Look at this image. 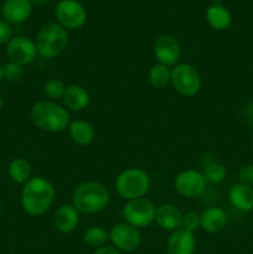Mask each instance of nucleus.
<instances>
[{
	"instance_id": "nucleus-1",
	"label": "nucleus",
	"mask_w": 253,
	"mask_h": 254,
	"mask_svg": "<svg viewBox=\"0 0 253 254\" xmlns=\"http://www.w3.org/2000/svg\"><path fill=\"white\" fill-rule=\"evenodd\" d=\"M55 201V188L47 179L34 176L24 184L21 206L30 216H41L51 208Z\"/></svg>"
},
{
	"instance_id": "nucleus-2",
	"label": "nucleus",
	"mask_w": 253,
	"mask_h": 254,
	"mask_svg": "<svg viewBox=\"0 0 253 254\" xmlns=\"http://www.w3.org/2000/svg\"><path fill=\"white\" fill-rule=\"evenodd\" d=\"M31 119L37 128L47 133H60L68 128L71 117L63 106L54 101H39L31 109Z\"/></svg>"
},
{
	"instance_id": "nucleus-3",
	"label": "nucleus",
	"mask_w": 253,
	"mask_h": 254,
	"mask_svg": "<svg viewBox=\"0 0 253 254\" xmlns=\"http://www.w3.org/2000/svg\"><path fill=\"white\" fill-rule=\"evenodd\" d=\"M111 195L108 189L101 183L87 181L76 188L72 195V205L79 213L93 215L103 211L108 206Z\"/></svg>"
},
{
	"instance_id": "nucleus-4",
	"label": "nucleus",
	"mask_w": 253,
	"mask_h": 254,
	"mask_svg": "<svg viewBox=\"0 0 253 254\" xmlns=\"http://www.w3.org/2000/svg\"><path fill=\"white\" fill-rule=\"evenodd\" d=\"M35 44L39 56L42 59H55L68 46V32L60 24L49 22L37 32Z\"/></svg>"
},
{
	"instance_id": "nucleus-5",
	"label": "nucleus",
	"mask_w": 253,
	"mask_h": 254,
	"mask_svg": "<svg viewBox=\"0 0 253 254\" xmlns=\"http://www.w3.org/2000/svg\"><path fill=\"white\" fill-rule=\"evenodd\" d=\"M150 189V178L143 169L129 168L116 179V191L126 201L144 197Z\"/></svg>"
},
{
	"instance_id": "nucleus-6",
	"label": "nucleus",
	"mask_w": 253,
	"mask_h": 254,
	"mask_svg": "<svg viewBox=\"0 0 253 254\" xmlns=\"http://www.w3.org/2000/svg\"><path fill=\"white\" fill-rule=\"evenodd\" d=\"M170 83L179 94L192 97L200 92L202 81L195 66L190 64H178L171 69Z\"/></svg>"
},
{
	"instance_id": "nucleus-7",
	"label": "nucleus",
	"mask_w": 253,
	"mask_h": 254,
	"mask_svg": "<svg viewBox=\"0 0 253 254\" xmlns=\"http://www.w3.org/2000/svg\"><path fill=\"white\" fill-rule=\"evenodd\" d=\"M155 212L156 207L153 201L146 197H140L126 201L122 210V217L124 218V222L139 230L148 227L155 221Z\"/></svg>"
},
{
	"instance_id": "nucleus-8",
	"label": "nucleus",
	"mask_w": 253,
	"mask_h": 254,
	"mask_svg": "<svg viewBox=\"0 0 253 254\" xmlns=\"http://www.w3.org/2000/svg\"><path fill=\"white\" fill-rule=\"evenodd\" d=\"M55 16L62 27L66 30H76L86 22L87 11L77 0H60L55 7Z\"/></svg>"
},
{
	"instance_id": "nucleus-9",
	"label": "nucleus",
	"mask_w": 253,
	"mask_h": 254,
	"mask_svg": "<svg viewBox=\"0 0 253 254\" xmlns=\"http://www.w3.org/2000/svg\"><path fill=\"white\" fill-rule=\"evenodd\" d=\"M109 241L118 251L133 252L141 245V233L129 223L121 222L114 225L109 231Z\"/></svg>"
},
{
	"instance_id": "nucleus-10",
	"label": "nucleus",
	"mask_w": 253,
	"mask_h": 254,
	"mask_svg": "<svg viewBox=\"0 0 253 254\" xmlns=\"http://www.w3.org/2000/svg\"><path fill=\"white\" fill-rule=\"evenodd\" d=\"M206 186L207 181L203 178L202 173L192 169L181 171L174 180V188L178 193L188 198H195L202 195L206 190Z\"/></svg>"
},
{
	"instance_id": "nucleus-11",
	"label": "nucleus",
	"mask_w": 253,
	"mask_h": 254,
	"mask_svg": "<svg viewBox=\"0 0 253 254\" xmlns=\"http://www.w3.org/2000/svg\"><path fill=\"white\" fill-rule=\"evenodd\" d=\"M37 49L35 41L22 35L12 36L6 45V56L11 62L21 66L31 64L37 57Z\"/></svg>"
},
{
	"instance_id": "nucleus-12",
	"label": "nucleus",
	"mask_w": 253,
	"mask_h": 254,
	"mask_svg": "<svg viewBox=\"0 0 253 254\" xmlns=\"http://www.w3.org/2000/svg\"><path fill=\"white\" fill-rule=\"evenodd\" d=\"M180 55V44L171 35H161L154 42V56L158 60V64L174 67L178 64Z\"/></svg>"
},
{
	"instance_id": "nucleus-13",
	"label": "nucleus",
	"mask_w": 253,
	"mask_h": 254,
	"mask_svg": "<svg viewBox=\"0 0 253 254\" xmlns=\"http://www.w3.org/2000/svg\"><path fill=\"white\" fill-rule=\"evenodd\" d=\"M183 216L180 208L173 203H163L156 207L155 222L161 230L174 232L181 228L183 225Z\"/></svg>"
},
{
	"instance_id": "nucleus-14",
	"label": "nucleus",
	"mask_w": 253,
	"mask_h": 254,
	"mask_svg": "<svg viewBox=\"0 0 253 254\" xmlns=\"http://www.w3.org/2000/svg\"><path fill=\"white\" fill-rule=\"evenodd\" d=\"M32 11L29 0H5L1 6V15L10 25H20L26 21Z\"/></svg>"
},
{
	"instance_id": "nucleus-15",
	"label": "nucleus",
	"mask_w": 253,
	"mask_h": 254,
	"mask_svg": "<svg viewBox=\"0 0 253 254\" xmlns=\"http://www.w3.org/2000/svg\"><path fill=\"white\" fill-rule=\"evenodd\" d=\"M196 250V238L192 232L179 228L171 232L166 242L168 254H193Z\"/></svg>"
},
{
	"instance_id": "nucleus-16",
	"label": "nucleus",
	"mask_w": 253,
	"mask_h": 254,
	"mask_svg": "<svg viewBox=\"0 0 253 254\" xmlns=\"http://www.w3.org/2000/svg\"><path fill=\"white\" fill-rule=\"evenodd\" d=\"M54 223L56 230L61 233L67 235L73 232L79 225V212L72 203L60 206L55 212Z\"/></svg>"
},
{
	"instance_id": "nucleus-17",
	"label": "nucleus",
	"mask_w": 253,
	"mask_h": 254,
	"mask_svg": "<svg viewBox=\"0 0 253 254\" xmlns=\"http://www.w3.org/2000/svg\"><path fill=\"white\" fill-rule=\"evenodd\" d=\"M228 201L241 212L253 211V188L245 184H235L228 191Z\"/></svg>"
},
{
	"instance_id": "nucleus-18",
	"label": "nucleus",
	"mask_w": 253,
	"mask_h": 254,
	"mask_svg": "<svg viewBox=\"0 0 253 254\" xmlns=\"http://www.w3.org/2000/svg\"><path fill=\"white\" fill-rule=\"evenodd\" d=\"M91 97L88 91L79 84H69L67 86L66 92L63 94L62 102L67 111L81 112L88 107Z\"/></svg>"
},
{
	"instance_id": "nucleus-19",
	"label": "nucleus",
	"mask_w": 253,
	"mask_h": 254,
	"mask_svg": "<svg viewBox=\"0 0 253 254\" xmlns=\"http://www.w3.org/2000/svg\"><path fill=\"white\" fill-rule=\"evenodd\" d=\"M201 230L207 233H218L227 225V215L221 207H208L201 213Z\"/></svg>"
},
{
	"instance_id": "nucleus-20",
	"label": "nucleus",
	"mask_w": 253,
	"mask_h": 254,
	"mask_svg": "<svg viewBox=\"0 0 253 254\" xmlns=\"http://www.w3.org/2000/svg\"><path fill=\"white\" fill-rule=\"evenodd\" d=\"M68 133L73 143L81 146H87L92 144L94 136H96L94 127L89 122L81 121V119H76L69 123Z\"/></svg>"
},
{
	"instance_id": "nucleus-21",
	"label": "nucleus",
	"mask_w": 253,
	"mask_h": 254,
	"mask_svg": "<svg viewBox=\"0 0 253 254\" xmlns=\"http://www.w3.org/2000/svg\"><path fill=\"white\" fill-rule=\"evenodd\" d=\"M206 20L212 29L221 31L228 29L232 21V16L225 6L215 4L208 7L206 11Z\"/></svg>"
},
{
	"instance_id": "nucleus-22",
	"label": "nucleus",
	"mask_w": 253,
	"mask_h": 254,
	"mask_svg": "<svg viewBox=\"0 0 253 254\" xmlns=\"http://www.w3.org/2000/svg\"><path fill=\"white\" fill-rule=\"evenodd\" d=\"M10 179L16 184H25L31 179V165L24 158H15L7 168Z\"/></svg>"
},
{
	"instance_id": "nucleus-23",
	"label": "nucleus",
	"mask_w": 253,
	"mask_h": 254,
	"mask_svg": "<svg viewBox=\"0 0 253 254\" xmlns=\"http://www.w3.org/2000/svg\"><path fill=\"white\" fill-rule=\"evenodd\" d=\"M206 163L202 165V175L206 179L207 184H220L227 176V169L225 168V165L218 161H216L215 159H206Z\"/></svg>"
},
{
	"instance_id": "nucleus-24",
	"label": "nucleus",
	"mask_w": 253,
	"mask_h": 254,
	"mask_svg": "<svg viewBox=\"0 0 253 254\" xmlns=\"http://www.w3.org/2000/svg\"><path fill=\"white\" fill-rule=\"evenodd\" d=\"M171 79V69L170 67L161 64H155L151 66L148 73V81L151 87L154 88H165Z\"/></svg>"
},
{
	"instance_id": "nucleus-25",
	"label": "nucleus",
	"mask_w": 253,
	"mask_h": 254,
	"mask_svg": "<svg viewBox=\"0 0 253 254\" xmlns=\"http://www.w3.org/2000/svg\"><path fill=\"white\" fill-rule=\"evenodd\" d=\"M82 240L92 248H99L107 245L109 241V232L101 226H91L83 232Z\"/></svg>"
},
{
	"instance_id": "nucleus-26",
	"label": "nucleus",
	"mask_w": 253,
	"mask_h": 254,
	"mask_svg": "<svg viewBox=\"0 0 253 254\" xmlns=\"http://www.w3.org/2000/svg\"><path fill=\"white\" fill-rule=\"evenodd\" d=\"M67 86L61 81V79L52 78L45 83L44 86V93L47 97L49 101L57 102L59 99L63 98V94L66 92Z\"/></svg>"
},
{
	"instance_id": "nucleus-27",
	"label": "nucleus",
	"mask_w": 253,
	"mask_h": 254,
	"mask_svg": "<svg viewBox=\"0 0 253 254\" xmlns=\"http://www.w3.org/2000/svg\"><path fill=\"white\" fill-rule=\"evenodd\" d=\"M2 74H4V79H7L10 82L20 81L25 74L24 66L9 61L2 66Z\"/></svg>"
},
{
	"instance_id": "nucleus-28",
	"label": "nucleus",
	"mask_w": 253,
	"mask_h": 254,
	"mask_svg": "<svg viewBox=\"0 0 253 254\" xmlns=\"http://www.w3.org/2000/svg\"><path fill=\"white\" fill-rule=\"evenodd\" d=\"M181 228L189 231V232L195 233L196 231L201 228V216L196 211H189L184 213L183 216V225Z\"/></svg>"
},
{
	"instance_id": "nucleus-29",
	"label": "nucleus",
	"mask_w": 253,
	"mask_h": 254,
	"mask_svg": "<svg viewBox=\"0 0 253 254\" xmlns=\"http://www.w3.org/2000/svg\"><path fill=\"white\" fill-rule=\"evenodd\" d=\"M238 178H240L241 184L253 188V164H247L243 166L240 170Z\"/></svg>"
},
{
	"instance_id": "nucleus-30",
	"label": "nucleus",
	"mask_w": 253,
	"mask_h": 254,
	"mask_svg": "<svg viewBox=\"0 0 253 254\" xmlns=\"http://www.w3.org/2000/svg\"><path fill=\"white\" fill-rule=\"evenodd\" d=\"M12 39V26L4 20H0V46L7 45V42Z\"/></svg>"
},
{
	"instance_id": "nucleus-31",
	"label": "nucleus",
	"mask_w": 253,
	"mask_h": 254,
	"mask_svg": "<svg viewBox=\"0 0 253 254\" xmlns=\"http://www.w3.org/2000/svg\"><path fill=\"white\" fill-rule=\"evenodd\" d=\"M93 254H121V252L116 247H113V246L106 245L103 247H99L97 250H94Z\"/></svg>"
},
{
	"instance_id": "nucleus-32",
	"label": "nucleus",
	"mask_w": 253,
	"mask_h": 254,
	"mask_svg": "<svg viewBox=\"0 0 253 254\" xmlns=\"http://www.w3.org/2000/svg\"><path fill=\"white\" fill-rule=\"evenodd\" d=\"M29 1L31 2V4H35V5H44V4H46L49 0H29Z\"/></svg>"
},
{
	"instance_id": "nucleus-33",
	"label": "nucleus",
	"mask_w": 253,
	"mask_h": 254,
	"mask_svg": "<svg viewBox=\"0 0 253 254\" xmlns=\"http://www.w3.org/2000/svg\"><path fill=\"white\" fill-rule=\"evenodd\" d=\"M2 107H4V99H2V96L0 94V112H1Z\"/></svg>"
},
{
	"instance_id": "nucleus-34",
	"label": "nucleus",
	"mask_w": 253,
	"mask_h": 254,
	"mask_svg": "<svg viewBox=\"0 0 253 254\" xmlns=\"http://www.w3.org/2000/svg\"><path fill=\"white\" fill-rule=\"evenodd\" d=\"M2 79H4V74H2V66L0 64V83H1Z\"/></svg>"
},
{
	"instance_id": "nucleus-35",
	"label": "nucleus",
	"mask_w": 253,
	"mask_h": 254,
	"mask_svg": "<svg viewBox=\"0 0 253 254\" xmlns=\"http://www.w3.org/2000/svg\"><path fill=\"white\" fill-rule=\"evenodd\" d=\"M1 212H2V206H1V202H0V217H1Z\"/></svg>"
},
{
	"instance_id": "nucleus-36",
	"label": "nucleus",
	"mask_w": 253,
	"mask_h": 254,
	"mask_svg": "<svg viewBox=\"0 0 253 254\" xmlns=\"http://www.w3.org/2000/svg\"><path fill=\"white\" fill-rule=\"evenodd\" d=\"M0 17H1V9H0Z\"/></svg>"
},
{
	"instance_id": "nucleus-37",
	"label": "nucleus",
	"mask_w": 253,
	"mask_h": 254,
	"mask_svg": "<svg viewBox=\"0 0 253 254\" xmlns=\"http://www.w3.org/2000/svg\"><path fill=\"white\" fill-rule=\"evenodd\" d=\"M252 148H253V135H252Z\"/></svg>"
}]
</instances>
